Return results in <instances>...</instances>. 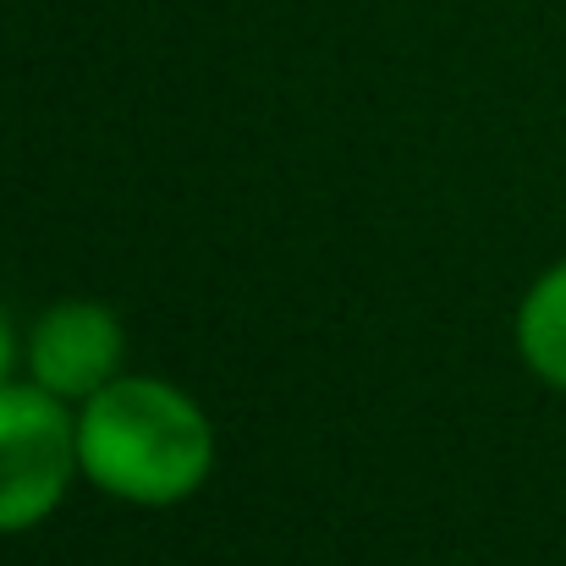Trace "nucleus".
<instances>
[{
	"mask_svg": "<svg viewBox=\"0 0 566 566\" xmlns=\"http://www.w3.org/2000/svg\"><path fill=\"white\" fill-rule=\"evenodd\" d=\"M77 462V423L61 396L33 385H0V534L33 528L66 495Z\"/></svg>",
	"mask_w": 566,
	"mask_h": 566,
	"instance_id": "obj_2",
	"label": "nucleus"
},
{
	"mask_svg": "<svg viewBox=\"0 0 566 566\" xmlns=\"http://www.w3.org/2000/svg\"><path fill=\"white\" fill-rule=\"evenodd\" d=\"M517 347L523 364L545 385L566 390V264L534 281V292L517 308Z\"/></svg>",
	"mask_w": 566,
	"mask_h": 566,
	"instance_id": "obj_4",
	"label": "nucleus"
},
{
	"mask_svg": "<svg viewBox=\"0 0 566 566\" xmlns=\"http://www.w3.org/2000/svg\"><path fill=\"white\" fill-rule=\"evenodd\" d=\"M11 364H17V347H11V325L0 319V385H11Z\"/></svg>",
	"mask_w": 566,
	"mask_h": 566,
	"instance_id": "obj_5",
	"label": "nucleus"
},
{
	"mask_svg": "<svg viewBox=\"0 0 566 566\" xmlns=\"http://www.w3.org/2000/svg\"><path fill=\"white\" fill-rule=\"evenodd\" d=\"M83 473L138 506H171L192 495L214 462L209 418L166 379H111L77 418Z\"/></svg>",
	"mask_w": 566,
	"mask_h": 566,
	"instance_id": "obj_1",
	"label": "nucleus"
},
{
	"mask_svg": "<svg viewBox=\"0 0 566 566\" xmlns=\"http://www.w3.org/2000/svg\"><path fill=\"white\" fill-rule=\"evenodd\" d=\"M122 353H127V336H122V319L99 303H61L50 308L39 325H33V342H28V369L44 390L55 396H94L105 390L116 369H122Z\"/></svg>",
	"mask_w": 566,
	"mask_h": 566,
	"instance_id": "obj_3",
	"label": "nucleus"
}]
</instances>
